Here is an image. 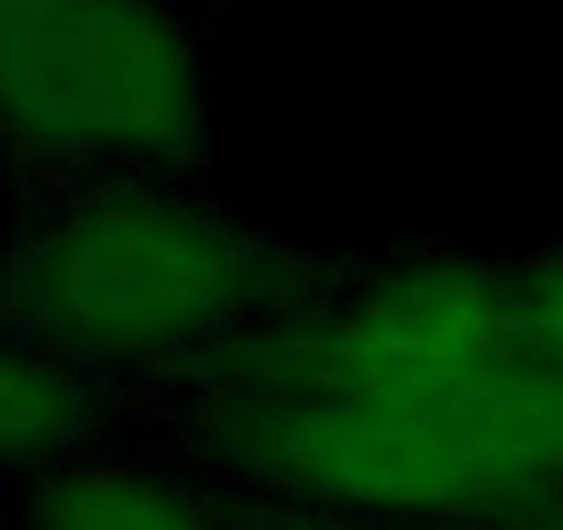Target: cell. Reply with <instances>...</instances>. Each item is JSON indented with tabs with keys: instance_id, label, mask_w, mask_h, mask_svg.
<instances>
[{
	"instance_id": "6da1fadb",
	"label": "cell",
	"mask_w": 563,
	"mask_h": 530,
	"mask_svg": "<svg viewBox=\"0 0 563 530\" xmlns=\"http://www.w3.org/2000/svg\"><path fill=\"white\" fill-rule=\"evenodd\" d=\"M221 448L276 492L365 519H459L563 492V376L514 277L404 265L343 310L238 349Z\"/></svg>"
},
{
	"instance_id": "3957f363",
	"label": "cell",
	"mask_w": 563,
	"mask_h": 530,
	"mask_svg": "<svg viewBox=\"0 0 563 530\" xmlns=\"http://www.w3.org/2000/svg\"><path fill=\"white\" fill-rule=\"evenodd\" d=\"M0 89L40 161L161 172L205 144L194 45L155 0H0Z\"/></svg>"
},
{
	"instance_id": "8992f818",
	"label": "cell",
	"mask_w": 563,
	"mask_h": 530,
	"mask_svg": "<svg viewBox=\"0 0 563 530\" xmlns=\"http://www.w3.org/2000/svg\"><path fill=\"white\" fill-rule=\"evenodd\" d=\"M514 299H519V327H525L530 354L552 376H563V254L536 260L530 272H519Z\"/></svg>"
},
{
	"instance_id": "7a4b0ae2",
	"label": "cell",
	"mask_w": 563,
	"mask_h": 530,
	"mask_svg": "<svg viewBox=\"0 0 563 530\" xmlns=\"http://www.w3.org/2000/svg\"><path fill=\"white\" fill-rule=\"evenodd\" d=\"M7 305L67 360H172L271 305V260L216 210L161 188H106L18 238Z\"/></svg>"
},
{
	"instance_id": "5b68a950",
	"label": "cell",
	"mask_w": 563,
	"mask_h": 530,
	"mask_svg": "<svg viewBox=\"0 0 563 530\" xmlns=\"http://www.w3.org/2000/svg\"><path fill=\"white\" fill-rule=\"evenodd\" d=\"M0 415H7L12 470H29V464L56 470L62 453H73V442L89 426V404H84V382H78L73 360L45 343L12 349L7 387H0Z\"/></svg>"
},
{
	"instance_id": "277c9868",
	"label": "cell",
	"mask_w": 563,
	"mask_h": 530,
	"mask_svg": "<svg viewBox=\"0 0 563 530\" xmlns=\"http://www.w3.org/2000/svg\"><path fill=\"white\" fill-rule=\"evenodd\" d=\"M29 530H227L194 492L133 464H56L29 497Z\"/></svg>"
}]
</instances>
